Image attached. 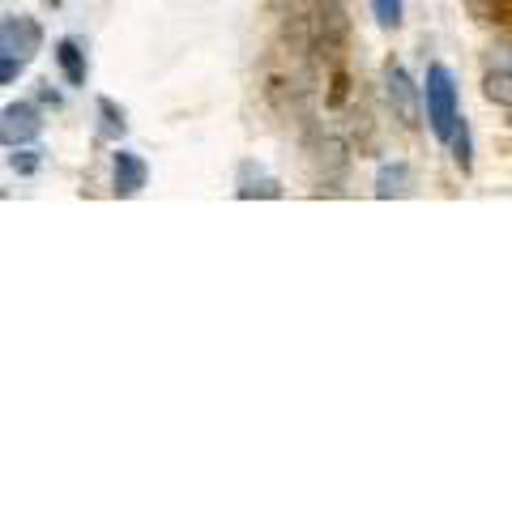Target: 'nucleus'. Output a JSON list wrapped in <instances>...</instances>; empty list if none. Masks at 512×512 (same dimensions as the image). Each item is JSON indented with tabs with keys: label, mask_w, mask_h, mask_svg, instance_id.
<instances>
[{
	"label": "nucleus",
	"mask_w": 512,
	"mask_h": 512,
	"mask_svg": "<svg viewBox=\"0 0 512 512\" xmlns=\"http://www.w3.org/2000/svg\"><path fill=\"white\" fill-rule=\"evenodd\" d=\"M384 94H389V107H393V116L402 120L406 128H419V103H423V94L419 86L410 82V73L402 69V64H384Z\"/></svg>",
	"instance_id": "obj_3"
},
{
	"label": "nucleus",
	"mask_w": 512,
	"mask_h": 512,
	"mask_svg": "<svg viewBox=\"0 0 512 512\" xmlns=\"http://www.w3.org/2000/svg\"><path fill=\"white\" fill-rule=\"evenodd\" d=\"M9 167L18 171V175H35L43 167V150H35V146H13Z\"/></svg>",
	"instance_id": "obj_12"
},
{
	"label": "nucleus",
	"mask_w": 512,
	"mask_h": 512,
	"mask_svg": "<svg viewBox=\"0 0 512 512\" xmlns=\"http://www.w3.org/2000/svg\"><path fill=\"white\" fill-rule=\"evenodd\" d=\"M39 99H43V103H52V107H56V103H60V94L52 90V82H43V90H39Z\"/></svg>",
	"instance_id": "obj_14"
},
{
	"label": "nucleus",
	"mask_w": 512,
	"mask_h": 512,
	"mask_svg": "<svg viewBox=\"0 0 512 512\" xmlns=\"http://www.w3.org/2000/svg\"><path fill=\"white\" fill-rule=\"evenodd\" d=\"M448 150H453V163H457L461 175H470V171H474V141H470V124H466V116L457 120L453 137H448Z\"/></svg>",
	"instance_id": "obj_10"
},
{
	"label": "nucleus",
	"mask_w": 512,
	"mask_h": 512,
	"mask_svg": "<svg viewBox=\"0 0 512 512\" xmlns=\"http://www.w3.org/2000/svg\"><path fill=\"white\" fill-rule=\"evenodd\" d=\"M56 64H60V73H64V82H69V86H86L90 64H86V52L73 39H60L56 43Z\"/></svg>",
	"instance_id": "obj_9"
},
{
	"label": "nucleus",
	"mask_w": 512,
	"mask_h": 512,
	"mask_svg": "<svg viewBox=\"0 0 512 512\" xmlns=\"http://www.w3.org/2000/svg\"><path fill=\"white\" fill-rule=\"evenodd\" d=\"M47 5H60V0H47Z\"/></svg>",
	"instance_id": "obj_15"
},
{
	"label": "nucleus",
	"mask_w": 512,
	"mask_h": 512,
	"mask_svg": "<svg viewBox=\"0 0 512 512\" xmlns=\"http://www.w3.org/2000/svg\"><path fill=\"white\" fill-rule=\"evenodd\" d=\"M508 128H512V116H508Z\"/></svg>",
	"instance_id": "obj_16"
},
{
	"label": "nucleus",
	"mask_w": 512,
	"mask_h": 512,
	"mask_svg": "<svg viewBox=\"0 0 512 512\" xmlns=\"http://www.w3.org/2000/svg\"><path fill=\"white\" fill-rule=\"evenodd\" d=\"M235 197L239 201H252V197H282V184L269 175L265 167H256V163H244L239 167V184H235Z\"/></svg>",
	"instance_id": "obj_7"
},
{
	"label": "nucleus",
	"mask_w": 512,
	"mask_h": 512,
	"mask_svg": "<svg viewBox=\"0 0 512 512\" xmlns=\"http://www.w3.org/2000/svg\"><path fill=\"white\" fill-rule=\"evenodd\" d=\"M124 128H128L124 111L111 103V99H99V133H103L107 141H120V137H124Z\"/></svg>",
	"instance_id": "obj_11"
},
{
	"label": "nucleus",
	"mask_w": 512,
	"mask_h": 512,
	"mask_svg": "<svg viewBox=\"0 0 512 512\" xmlns=\"http://www.w3.org/2000/svg\"><path fill=\"white\" fill-rule=\"evenodd\" d=\"M43 47V30L35 18L26 13H5L0 18V82L13 86L26 73V64L39 56Z\"/></svg>",
	"instance_id": "obj_1"
},
{
	"label": "nucleus",
	"mask_w": 512,
	"mask_h": 512,
	"mask_svg": "<svg viewBox=\"0 0 512 512\" xmlns=\"http://www.w3.org/2000/svg\"><path fill=\"white\" fill-rule=\"evenodd\" d=\"M43 133V120H39V107L35 103H9L0 111V141L13 150V146H30Z\"/></svg>",
	"instance_id": "obj_4"
},
{
	"label": "nucleus",
	"mask_w": 512,
	"mask_h": 512,
	"mask_svg": "<svg viewBox=\"0 0 512 512\" xmlns=\"http://www.w3.org/2000/svg\"><path fill=\"white\" fill-rule=\"evenodd\" d=\"M483 94H487V103L512 111V60L504 56V47H500V56L487 64V73H483Z\"/></svg>",
	"instance_id": "obj_6"
},
{
	"label": "nucleus",
	"mask_w": 512,
	"mask_h": 512,
	"mask_svg": "<svg viewBox=\"0 0 512 512\" xmlns=\"http://www.w3.org/2000/svg\"><path fill=\"white\" fill-rule=\"evenodd\" d=\"M146 163L133 154V150H116L111 154V188H116V197H137L141 188H146Z\"/></svg>",
	"instance_id": "obj_5"
},
{
	"label": "nucleus",
	"mask_w": 512,
	"mask_h": 512,
	"mask_svg": "<svg viewBox=\"0 0 512 512\" xmlns=\"http://www.w3.org/2000/svg\"><path fill=\"white\" fill-rule=\"evenodd\" d=\"M376 197L380 201H393V197H410V163L393 158L376 171Z\"/></svg>",
	"instance_id": "obj_8"
},
{
	"label": "nucleus",
	"mask_w": 512,
	"mask_h": 512,
	"mask_svg": "<svg viewBox=\"0 0 512 512\" xmlns=\"http://www.w3.org/2000/svg\"><path fill=\"white\" fill-rule=\"evenodd\" d=\"M423 107H427V128L436 133V141L453 137V128L461 120V99H457V82L444 64H427V77H423Z\"/></svg>",
	"instance_id": "obj_2"
},
{
	"label": "nucleus",
	"mask_w": 512,
	"mask_h": 512,
	"mask_svg": "<svg viewBox=\"0 0 512 512\" xmlns=\"http://www.w3.org/2000/svg\"><path fill=\"white\" fill-rule=\"evenodd\" d=\"M372 13H376L380 30H397V26H402V0H372Z\"/></svg>",
	"instance_id": "obj_13"
}]
</instances>
